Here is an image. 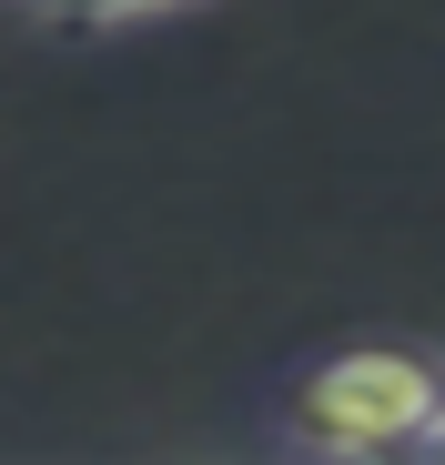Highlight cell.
Listing matches in <instances>:
<instances>
[{
  "label": "cell",
  "instance_id": "cell-1",
  "mask_svg": "<svg viewBox=\"0 0 445 465\" xmlns=\"http://www.w3.org/2000/svg\"><path fill=\"white\" fill-rule=\"evenodd\" d=\"M293 435L324 455H445V354L344 344L293 374Z\"/></svg>",
  "mask_w": 445,
  "mask_h": 465
},
{
  "label": "cell",
  "instance_id": "cell-2",
  "mask_svg": "<svg viewBox=\"0 0 445 465\" xmlns=\"http://www.w3.org/2000/svg\"><path fill=\"white\" fill-rule=\"evenodd\" d=\"M41 21H61V31H132V21H163V11H183V0H31Z\"/></svg>",
  "mask_w": 445,
  "mask_h": 465
}]
</instances>
